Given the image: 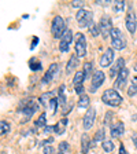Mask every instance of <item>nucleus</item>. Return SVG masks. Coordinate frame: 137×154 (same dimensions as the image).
Here are the masks:
<instances>
[{"label":"nucleus","mask_w":137,"mask_h":154,"mask_svg":"<svg viewBox=\"0 0 137 154\" xmlns=\"http://www.w3.org/2000/svg\"><path fill=\"white\" fill-rule=\"evenodd\" d=\"M89 32H91V35L92 36H99V32H100V29H99V25H97V23H91L89 25Z\"/></svg>","instance_id":"nucleus-31"},{"label":"nucleus","mask_w":137,"mask_h":154,"mask_svg":"<svg viewBox=\"0 0 137 154\" xmlns=\"http://www.w3.org/2000/svg\"><path fill=\"white\" fill-rule=\"evenodd\" d=\"M89 102H91V99H89V96L88 95H81V98H80V100H78V107L80 109H88V106H89Z\"/></svg>","instance_id":"nucleus-21"},{"label":"nucleus","mask_w":137,"mask_h":154,"mask_svg":"<svg viewBox=\"0 0 137 154\" xmlns=\"http://www.w3.org/2000/svg\"><path fill=\"white\" fill-rule=\"evenodd\" d=\"M55 154H63V153H61V151H59V153H55Z\"/></svg>","instance_id":"nucleus-43"},{"label":"nucleus","mask_w":137,"mask_h":154,"mask_svg":"<svg viewBox=\"0 0 137 154\" xmlns=\"http://www.w3.org/2000/svg\"><path fill=\"white\" fill-rule=\"evenodd\" d=\"M59 150H61V153L67 151L69 150V143H67V142H62V143L59 144Z\"/></svg>","instance_id":"nucleus-33"},{"label":"nucleus","mask_w":137,"mask_h":154,"mask_svg":"<svg viewBox=\"0 0 137 154\" xmlns=\"http://www.w3.org/2000/svg\"><path fill=\"white\" fill-rule=\"evenodd\" d=\"M76 92L78 94V95H82V94H84V85H78V87H76Z\"/></svg>","instance_id":"nucleus-37"},{"label":"nucleus","mask_w":137,"mask_h":154,"mask_svg":"<svg viewBox=\"0 0 137 154\" xmlns=\"http://www.w3.org/2000/svg\"><path fill=\"white\" fill-rule=\"evenodd\" d=\"M71 40H73V33H71V30H66V32H64V35L62 36V38H61L59 50H61L62 52L69 51V45H70Z\"/></svg>","instance_id":"nucleus-12"},{"label":"nucleus","mask_w":137,"mask_h":154,"mask_svg":"<svg viewBox=\"0 0 137 154\" xmlns=\"http://www.w3.org/2000/svg\"><path fill=\"white\" fill-rule=\"evenodd\" d=\"M95 119H96V109L95 107H91V109H88V112H86V114L84 116V128L88 131V129L92 128L93 122H95Z\"/></svg>","instance_id":"nucleus-10"},{"label":"nucleus","mask_w":137,"mask_h":154,"mask_svg":"<svg viewBox=\"0 0 137 154\" xmlns=\"http://www.w3.org/2000/svg\"><path fill=\"white\" fill-rule=\"evenodd\" d=\"M102 100L109 106H119L122 103V96L118 94V91L111 88V90H106L102 95Z\"/></svg>","instance_id":"nucleus-1"},{"label":"nucleus","mask_w":137,"mask_h":154,"mask_svg":"<svg viewBox=\"0 0 137 154\" xmlns=\"http://www.w3.org/2000/svg\"><path fill=\"white\" fill-rule=\"evenodd\" d=\"M58 100L61 103V107L63 109V113H66V95H64V85L59 87L58 91Z\"/></svg>","instance_id":"nucleus-18"},{"label":"nucleus","mask_w":137,"mask_h":154,"mask_svg":"<svg viewBox=\"0 0 137 154\" xmlns=\"http://www.w3.org/2000/svg\"><path fill=\"white\" fill-rule=\"evenodd\" d=\"M10 131V124L7 121H0V135H4Z\"/></svg>","instance_id":"nucleus-32"},{"label":"nucleus","mask_w":137,"mask_h":154,"mask_svg":"<svg viewBox=\"0 0 137 154\" xmlns=\"http://www.w3.org/2000/svg\"><path fill=\"white\" fill-rule=\"evenodd\" d=\"M112 21L109 15H103L102 19H100V23H99V29H100V33H102L103 37H109V35H111V30H112Z\"/></svg>","instance_id":"nucleus-6"},{"label":"nucleus","mask_w":137,"mask_h":154,"mask_svg":"<svg viewBox=\"0 0 137 154\" xmlns=\"http://www.w3.org/2000/svg\"><path fill=\"white\" fill-rule=\"evenodd\" d=\"M45 122H47V114H45V113H41L40 117L36 120L34 125L37 127V128H40V127H45Z\"/></svg>","instance_id":"nucleus-26"},{"label":"nucleus","mask_w":137,"mask_h":154,"mask_svg":"<svg viewBox=\"0 0 137 154\" xmlns=\"http://www.w3.org/2000/svg\"><path fill=\"white\" fill-rule=\"evenodd\" d=\"M119 154H128V151L125 150V146L121 144V147H119Z\"/></svg>","instance_id":"nucleus-39"},{"label":"nucleus","mask_w":137,"mask_h":154,"mask_svg":"<svg viewBox=\"0 0 137 154\" xmlns=\"http://www.w3.org/2000/svg\"><path fill=\"white\" fill-rule=\"evenodd\" d=\"M103 139H104V129L100 128V129H97V132L95 134V139H93V143L97 144L99 142H103Z\"/></svg>","instance_id":"nucleus-28"},{"label":"nucleus","mask_w":137,"mask_h":154,"mask_svg":"<svg viewBox=\"0 0 137 154\" xmlns=\"http://www.w3.org/2000/svg\"><path fill=\"white\" fill-rule=\"evenodd\" d=\"M104 73L102 70H96L92 76V80H91V92H96V90H99V87L104 83Z\"/></svg>","instance_id":"nucleus-7"},{"label":"nucleus","mask_w":137,"mask_h":154,"mask_svg":"<svg viewBox=\"0 0 137 154\" xmlns=\"http://www.w3.org/2000/svg\"><path fill=\"white\" fill-rule=\"evenodd\" d=\"M37 43H38V38H37V37H34V40H33V42H32V47H30V48H32V50H33V48L36 47V44H37Z\"/></svg>","instance_id":"nucleus-40"},{"label":"nucleus","mask_w":137,"mask_h":154,"mask_svg":"<svg viewBox=\"0 0 137 154\" xmlns=\"http://www.w3.org/2000/svg\"><path fill=\"white\" fill-rule=\"evenodd\" d=\"M29 66L32 70H40L41 69V62L38 61L37 58H32L30 61H29Z\"/></svg>","instance_id":"nucleus-24"},{"label":"nucleus","mask_w":137,"mask_h":154,"mask_svg":"<svg viewBox=\"0 0 137 154\" xmlns=\"http://www.w3.org/2000/svg\"><path fill=\"white\" fill-rule=\"evenodd\" d=\"M67 122H69V121H67V119H62L61 121H59V122H58V124L54 127L55 134H56V135H62V134H63V132L66 131Z\"/></svg>","instance_id":"nucleus-19"},{"label":"nucleus","mask_w":137,"mask_h":154,"mask_svg":"<svg viewBox=\"0 0 137 154\" xmlns=\"http://www.w3.org/2000/svg\"><path fill=\"white\" fill-rule=\"evenodd\" d=\"M112 61H114V50L107 48L106 52L102 55V58H100V66L102 67H109Z\"/></svg>","instance_id":"nucleus-14"},{"label":"nucleus","mask_w":137,"mask_h":154,"mask_svg":"<svg viewBox=\"0 0 137 154\" xmlns=\"http://www.w3.org/2000/svg\"><path fill=\"white\" fill-rule=\"evenodd\" d=\"M52 151H54V149H52L51 146H47V147H44V150H43V154H52Z\"/></svg>","instance_id":"nucleus-36"},{"label":"nucleus","mask_w":137,"mask_h":154,"mask_svg":"<svg viewBox=\"0 0 137 154\" xmlns=\"http://www.w3.org/2000/svg\"><path fill=\"white\" fill-rule=\"evenodd\" d=\"M76 18H77V23H78V26H80V28H86V26L89 28V25L92 23L93 14L91 13V11H88V10L81 8V10H78V11H77Z\"/></svg>","instance_id":"nucleus-4"},{"label":"nucleus","mask_w":137,"mask_h":154,"mask_svg":"<svg viewBox=\"0 0 137 154\" xmlns=\"http://www.w3.org/2000/svg\"><path fill=\"white\" fill-rule=\"evenodd\" d=\"M132 84H133L134 87H137V76H134L133 79H132Z\"/></svg>","instance_id":"nucleus-41"},{"label":"nucleus","mask_w":137,"mask_h":154,"mask_svg":"<svg viewBox=\"0 0 137 154\" xmlns=\"http://www.w3.org/2000/svg\"><path fill=\"white\" fill-rule=\"evenodd\" d=\"M84 4H85V2H84V0H74L73 3H71V6H73V7H82Z\"/></svg>","instance_id":"nucleus-35"},{"label":"nucleus","mask_w":137,"mask_h":154,"mask_svg":"<svg viewBox=\"0 0 137 154\" xmlns=\"http://www.w3.org/2000/svg\"><path fill=\"white\" fill-rule=\"evenodd\" d=\"M103 150L106 151V153H111L112 150H114V143H112L111 140H103V144H102Z\"/></svg>","instance_id":"nucleus-27"},{"label":"nucleus","mask_w":137,"mask_h":154,"mask_svg":"<svg viewBox=\"0 0 137 154\" xmlns=\"http://www.w3.org/2000/svg\"><path fill=\"white\" fill-rule=\"evenodd\" d=\"M3 154H6V153H3Z\"/></svg>","instance_id":"nucleus-44"},{"label":"nucleus","mask_w":137,"mask_h":154,"mask_svg":"<svg viewBox=\"0 0 137 154\" xmlns=\"http://www.w3.org/2000/svg\"><path fill=\"white\" fill-rule=\"evenodd\" d=\"M132 140H133L134 146L137 147V132H133V134H132Z\"/></svg>","instance_id":"nucleus-38"},{"label":"nucleus","mask_w":137,"mask_h":154,"mask_svg":"<svg viewBox=\"0 0 137 154\" xmlns=\"http://www.w3.org/2000/svg\"><path fill=\"white\" fill-rule=\"evenodd\" d=\"M91 74H92V63L85 62L84 63V76H85V79H91Z\"/></svg>","instance_id":"nucleus-29"},{"label":"nucleus","mask_w":137,"mask_h":154,"mask_svg":"<svg viewBox=\"0 0 137 154\" xmlns=\"http://www.w3.org/2000/svg\"><path fill=\"white\" fill-rule=\"evenodd\" d=\"M136 26H137V21H136V15H134L133 10L129 8L128 14H126V29L129 30V33L133 35L136 32Z\"/></svg>","instance_id":"nucleus-11"},{"label":"nucleus","mask_w":137,"mask_h":154,"mask_svg":"<svg viewBox=\"0 0 137 154\" xmlns=\"http://www.w3.org/2000/svg\"><path fill=\"white\" fill-rule=\"evenodd\" d=\"M125 132V125L124 122H115V124L111 125V136L114 138H119L122 136Z\"/></svg>","instance_id":"nucleus-15"},{"label":"nucleus","mask_w":137,"mask_h":154,"mask_svg":"<svg viewBox=\"0 0 137 154\" xmlns=\"http://www.w3.org/2000/svg\"><path fill=\"white\" fill-rule=\"evenodd\" d=\"M74 50H76V54H77L78 58L85 57V54H86V40H85V36H84L82 33H77Z\"/></svg>","instance_id":"nucleus-5"},{"label":"nucleus","mask_w":137,"mask_h":154,"mask_svg":"<svg viewBox=\"0 0 137 154\" xmlns=\"http://www.w3.org/2000/svg\"><path fill=\"white\" fill-rule=\"evenodd\" d=\"M112 8H114L115 13H122L125 8V2H122V0H115L114 4H112Z\"/></svg>","instance_id":"nucleus-25"},{"label":"nucleus","mask_w":137,"mask_h":154,"mask_svg":"<svg viewBox=\"0 0 137 154\" xmlns=\"http://www.w3.org/2000/svg\"><path fill=\"white\" fill-rule=\"evenodd\" d=\"M110 36H111V44L115 50H124L126 47V38L118 28H112Z\"/></svg>","instance_id":"nucleus-2"},{"label":"nucleus","mask_w":137,"mask_h":154,"mask_svg":"<svg viewBox=\"0 0 137 154\" xmlns=\"http://www.w3.org/2000/svg\"><path fill=\"white\" fill-rule=\"evenodd\" d=\"M58 103H59V100H58V98L55 96V98H52L51 100H49V105H48V107H49V110H51L52 113H56V107H58Z\"/></svg>","instance_id":"nucleus-30"},{"label":"nucleus","mask_w":137,"mask_h":154,"mask_svg":"<svg viewBox=\"0 0 137 154\" xmlns=\"http://www.w3.org/2000/svg\"><path fill=\"white\" fill-rule=\"evenodd\" d=\"M134 70H136V72H137V63H136V65H134Z\"/></svg>","instance_id":"nucleus-42"},{"label":"nucleus","mask_w":137,"mask_h":154,"mask_svg":"<svg viewBox=\"0 0 137 154\" xmlns=\"http://www.w3.org/2000/svg\"><path fill=\"white\" fill-rule=\"evenodd\" d=\"M128 77H129V70L126 67H124L118 73V77H117V80H115L114 90H121V88H124L126 81H128Z\"/></svg>","instance_id":"nucleus-9"},{"label":"nucleus","mask_w":137,"mask_h":154,"mask_svg":"<svg viewBox=\"0 0 137 154\" xmlns=\"http://www.w3.org/2000/svg\"><path fill=\"white\" fill-rule=\"evenodd\" d=\"M52 98H55V94L54 92H47V94H44V95L40 96V102H41L44 106H48L49 105V100H51Z\"/></svg>","instance_id":"nucleus-23"},{"label":"nucleus","mask_w":137,"mask_h":154,"mask_svg":"<svg viewBox=\"0 0 137 154\" xmlns=\"http://www.w3.org/2000/svg\"><path fill=\"white\" fill-rule=\"evenodd\" d=\"M78 65V58L76 55H71L70 59H69V63H67V69H66V74H70Z\"/></svg>","instance_id":"nucleus-20"},{"label":"nucleus","mask_w":137,"mask_h":154,"mask_svg":"<svg viewBox=\"0 0 137 154\" xmlns=\"http://www.w3.org/2000/svg\"><path fill=\"white\" fill-rule=\"evenodd\" d=\"M89 149H91V139H89V136H88V134H82V136H81V153L86 154Z\"/></svg>","instance_id":"nucleus-16"},{"label":"nucleus","mask_w":137,"mask_h":154,"mask_svg":"<svg viewBox=\"0 0 137 154\" xmlns=\"http://www.w3.org/2000/svg\"><path fill=\"white\" fill-rule=\"evenodd\" d=\"M136 92H137V87H134L133 84H132V85L129 87V90H128L129 96H133V95H136Z\"/></svg>","instance_id":"nucleus-34"},{"label":"nucleus","mask_w":137,"mask_h":154,"mask_svg":"<svg viewBox=\"0 0 137 154\" xmlns=\"http://www.w3.org/2000/svg\"><path fill=\"white\" fill-rule=\"evenodd\" d=\"M124 67H125V61L122 59V58H119L118 61H117V63L111 67V70H110V77H115L117 73H119Z\"/></svg>","instance_id":"nucleus-17"},{"label":"nucleus","mask_w":137,"mask_h":154,"mask_svg":"<svg viewBox=\"0 0 137 154\" xmlns=\"http://www.w3.org/2000/svg\"><path fill=\"white\" fill-rule=\"evenodd\" d=\"M51 32H52V35H54L55 38H59L64 35V32H66V25H64V21L62 17L56 15L54 18L52 25H51Z\"/></svg>","instance_id":"nucleus-3"},{"label":"nucleus","mask_w":137,"mask_h":154,"mask_svg":"<svg viewBox=\"0 0 137 154\" xmlns=\"http://www.w3.org/2000/svg\"><path fill=\"white\" fill-rule=\"evenodd\" d=\"M58 70H59V66H58L56 63H52L51 66L48 67V70L45 72V74H44V77H43L41 83H43V84H48V83H51L52 79H55V74L58 73Z\"/></svg>","instance_id":"nucleus-13"},{"label":"nucleus","mask_w":137,"mask_h":154,"mask_svg":"<svg viewBox=\"0 0 137 154\" xmlns=\"http://www.w3.org/2000/svg\"><path fill=\"white\" fill-rule=\"evenodd\" d=\"M37 110H38V105L36 103V100L29 99V100H25V102L22 103V113L26 114L28 117L33 116Z\"/></svg>","instance_id":"nucleus-8"},{"label":"nucleus","mask_w":137,"mask_h":154,"mask_svg":"<svg viewBox=\"0 0 137 154\" xmlns=\"http://www.w3.org/2000/svg\"><path fill=\"white\" fill-rule=\"evenodd\" d=\"M84 80H85V76H84V72H77L76 76H74V87H78V85H82Z\"/></svg>","instance_id":"nucleus-22"}]
</instances>
